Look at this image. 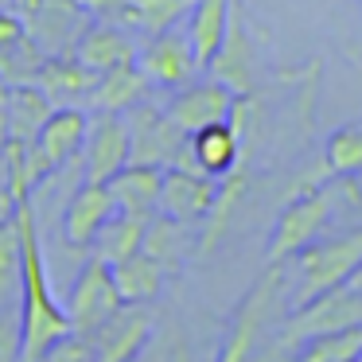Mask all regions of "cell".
Masks as SVG:
<instances>
[{
	"label": "cell",
	"mask_w": 362,
	"mask_h": 362,
	"mask_svg": "<svg viewBox=\"0 0 362 362\" xmlns=\"http://www.w3.org/2000/svg\"><path fill=\"white\" fill-rule=\"evenodd\" d=\"M238 105V94L218 78H195L191 86L175 90L172 102H168V113L175 117V125L183 133H199V129L214 125V121H230Z\"/></svg>",
	"instance_id": "obj_13"
},
{
	"label": "cell",
	"mask_w": 362,
	"mask_h": 362,
	"mask_svg": "<svg viewBox=\"0 0 362 362\" xmlns=\"http://www.w3.org/2000/svg\"><path fill=\"white\" fill-rule=\"evenodd\" d=\"M40 362H94V346H90L86 335H74V331H71V335L59 339V343L51 346Z\"/></svg>",
	"instance_id": "obj_35"
},
{
	"label": "cell",
	"mask_w": 362,
	"mask_h": 362,
	"mask_svg": "<svg viewBox=\"0 0 362 362\" xmlns=\"http://www.w3.org/2000/svg\"><path fill=\"white\" fill-rule=\"evenodd\" d=\"M20 230V250H24V288H20V327H24V354L20 362H40L59 339L71 335V320L66 308L51 292L47 276V257L40 245V226H35V206L32 199L16 203L12 211Z\"/></svg>",
	"instance_id": "obj_1"
},
{
	"label": "cell",
	"mask_w": 362,
	"mask_h": 362,
	"mask_svg": "<svg viewBox=\"0 0 362 362\" xmlns=\"http://www.w3.org/2000/svg\"><path fill=\"white\" fill-rule=\"evenodd\" d=\"M78 4H82V8H86L94 20H105V24H121V28H125L129 0H78Z\"/></svg>",
	"instance_id": "obj_36"
},
{
	"label": "cell",
	"mask_w": 362,
	"mask_h": 362,
	"mask_svg": "<svg viewBox=\"0 0 362 362\" xmlns=\"http://www.w3.org/2000/svg\"><path fill=\"white\" fill-rule=\"evenodd\" d=\"M346 191H362L358 183H354V175H331L320 187L292 195L288 203H284L276 226H273V238H269V250H265V265H284V261L296 257L300 250H308V245L323 234V226L335 218L339 195H346Z\"/></svg>",
	"instance_id": "obj_3"
},
{
	"label": "cell",
	"mask_w": 362,
	"mask_h": 362,
	"mask_svg": "<svg viewBox=\"0 0 362 362\" xmlns=\"http://www.w3.org/2000/svg\"><path fill=\"white\" fill-rule=\"evenodd\" d=\"M191 4H195V0H129L125 28L129 32H141V35L172 32V28L187 24Z\"/></svg>",
	"instance_id": "obj_26"
},
{
	"label": "cell",
	"mask_w": 362,
	"mask_h": 362,
	"mask_svg": "<svg viewBox=\"0 0 362 362\" xmlns=\"http://www.w3.org/2000/svg\"><path fill=\"white\" fill-rule=\"evenodd\" d=\"M125 304L117 292V281H113V265L102 261L98 253H90L82 261L78 276L71 284V296H66V320H71V331L74 335H94L105 320H110L117 308Z\"/></svg>",
	"instance_id": "obj_6"
},
{
	"label": "cell",
	"mask_w": 362,
	"mask_h": 362,
	"mask_svg": "<svg viewBox=\"0 0 362 362\" xmlns=\"http://www.w3.org/2000/svg\"><path fill=\"white\" fill-rule=\"evenodd\" d=\"M4 94H8V86H4V82H0V102H4Z\"/></svg>",
	"instance_id": "obj_39"
},
{
	"label": "cell",
	"mask_w": 362,
	"mask_h": 362,
	"mask_svg": "<svg viewBox=\"0 0 362 362\" xmlns=\"http://www.w3.org/2000/svg\"><path fill=\"white\" fill-rule=\"evenodd\" d=\"M0 8H12V0H0Z\"/></svg>",
	"instance_id": "obj_40"
},
{
	"label": "cell",
	"mask_w": 362,
	"mask_h": 362,
	"mask_svg": "<svg viewBox=\"0 0 362 362\" xmlns=\"http://www.w3.org/2000/svg\"><path fill=\"white\" fill-rule=\"evenodd\" d=\"M136 63L148 74V82L156 90H183L203 74V63L195 59V47L187 40V28H172V32L160 35H144L141 51H136Z\"/></svg>",
	"instance_id": "obj_10"
},
{
	"label": "cell",
	"mask_w": 362,
	"mask_h": 362,
	"mask_svg": "<svg viewBox=\"0 0 362 362\" xmlns=\"http://www.w3.org/2000/svg\"><path fill=\"white\" fill-rule=\"evenodd\" d=\"M144 230H148V218H136V214L117 211L110 222L102 226V234L94 238V253L110 265L133 257V253L144 250Z\"/></svg>",
	"instance_id": "obj_25"
},
{
	"label": "cell",
	"mask_w": 362,
	"mask_h": 362,
	"mask_svg": "<svg viewBox=\"0 0 362 362\" xmlns=\"http://www.w3.org/2000/svg\"><path fill=\"white\" fill-rule=\"evenodd\" d=\"M35 86L51 98L55 110L59 105H78V110H86L90 94H94V86H98V71H90L78 55H51L47 63H43Z\"/></svg>",
	"instance_id": "obj_16"
},
{
	"label": "cell",
	"mask_w": 362,
	"mask_h": 362,
	"mask_svg": "<svg viewBox=\"0 0 362 362\" xmlns=\"http://www.w3.org/2000/svg\"><path fill=\"white\" fill-rule=\"evenodd\" d=\"M152 312L144 304H121L102 327L90 335L94 362H136L152 339Z\"/></svg>",
	"instance_id": "obj_12"
},
{
	"label": "cell",
	"mask_w": 362,
	"mask_h": 362,
	"mask_svg": "<svg viewBox=\"0 0 362 362\" xmlns=\"http://www.w3.org/2000/svg\"><path fill=\"white\" fill-rule=\"evenodd\" d=\"M86 129H90V110H78V105H59L47 117V125L40 129L35 144L47 152V160L55 168L74 164L82 156V144H86Z\"/></svg>",
	"instance_id": "obj_22"
},
{
	"label": "cell",
	"mask_w": 362,
	"mask_h": 362,
	"mask_svg": "<svg viewBox=\"0 0 362 362\" xmlns=\"http://www.w3.org/2000/svg\"><path fill=\"white\" fill-rule=\"evenodd\" d=\"M141 362H195L191 343H187V331H183L175 320L152 327V339L141 351Z\"/></svg>",
	"instance_id": "obj_33"
},
{
	"label": "cell",
	"mask_w": 362,
	"mask_h": 362,
	"mask_svg": "<svg viewBox=\"0 0 362 362\" xmlns=\"http://www.w3.org/2000/svg\"><path fill=\"white\" fill-rule=\"evenodd\" d=\"M125 121H129V136H133V164H152L168 172V168H175L183 160L191 133H183L175 125L168 105H156L148 98V102L133 105L125 113Z\"/></svg>",
	"instance_id": "obj_8"
},
{
	"label": "cell",
	"mask_w": 362,
	"mask_h": 362,
	"mask_svg": "<svg viewBox=\"0 0 362 362\" xmlns=\"http://www.w3.org/2000/svg\"><path fill=\"white\" fill-rule=\"evenodd\" d=\"M358 362H362V358H358Z\"/></svg>",
	"instance_id": "obj_41"
},
{
	"label": "cell",
	"mask_w": 362,
	"mask_h": 362,
	"mask_svg": "<svg viewBox=\"0 0 362 362\" xmlns=\"http://www.w3.org/2000/svg\"><path fill=\"white\" fill-rule=\"evenodd\" d=\"M242 191H245V172H242V168H238V172H230V175H222V180H218V199H214L211 214H206V222H203L199 253H211L214 245H218V238L226 234L230 214H234V206H238V199H242Z\"/></svg>",
	"instance_id": "obj_31"
},
{
	"label": "cell",
	"mask_w": 362,
	"mask_h": 362,
	"mask_svg": "<svg viewBox=\"0 0 362 362\" xmlns=\"http://www.w3.org/2000/svg\"><path fill=\"white\" fill-rule=\"evenodd\" d=\"M24 354V327H20V308L0 312V362H20Z\"/></svg>",
	"instance_id": "obj_34"
},
{
	"label": "cell",
	"mask_w": 362,
	"mask_h": 362,
	"mask_svg": "<svg viewBox=\"0 0 362 362\" xmlns=\"http://www.w3.org/2000/svg\"><path fill=\"white\" fill-rule=\"evenodd\" d=\"M24 288V250H20L16 218H0V312L20 308Z\"/></svg>",
	"instance_id": "obj_27"
},
{
	"label": "cell",
	"mask_w": 362,
	"mask_h": 362,
	"mask_svg": "<svg viewBox=\"0 0 362 362\" xmlns=\"http://www.w3.org/2000/svg\"><path fill=\"white\" fill-rule=\"evenodd\" d=\"M43 63H47V51L32 40V35H20L8 47H0V82L4 86H32L40 78Z\"/></svg>",
	"instance_id": "obj_29"
},
{
	"label": "cell",
	"mask_w": 362,
	"mask_h": 362,
	"mask_svg": "<svg viewBox=\"0 0 362 362\" xmlns=\"http://www.w3.org/2000/svg\"><path fill=\"white\" fill-rule=\"evenodd\" d=\"M164 276H168V269L144 250L113 265V281H117V292L125 304H152L164 292Z\"/></svg>",
	"instance_id": "obj_23"
},
{
	"label": "cell",
	"mask_w": 362,
	"mask_h": 362,
	"mask_svg": "<svg viewBox=\"0 0 362 362\" xmlns=\"http://www.w3.org/2000/svg\"><path fill=\"white\" fill-rule=\"evenodd\" d=\"M253 55H257V47H253V35L242 20V4H234V20H230L226 43H222L218 59H214L206 71H211V78L226 82V86L242 98L253 90Z\"/></svg>",
	"instance_id": "obj_18"
},
{
	"label": "cell",
	"mask_w": 362,
	"mask_h": 362,
	"mask_svg": "<svg viewBox=\"0 0 362 362\" xmlns=\"http://www.w3.org/2000/svg\"><path fill=\"white\" fill-rule=\"evenodd\" d=\"M323 160H327L331 175H358L362 172V121L335 129L323 144Z\"/></svg>",
	"instance_id": "obj_32"
},
{
	"label": "cell",
	"mask_w": 362,
	"mask_h": 362,
	"mask_svg": "<svg viewBox=\"0 0 362 362\" xmlns=\"http://www.w3.org/2000/svg\"><path fill=\"white\" fill-rule=\"evenodd\" d=\"M24 35V20L16 16L12 8H0V47H8L12 40Z\"/></svg>",
	"instance_id": "obj_37"
},
{
	"label": "cell",
	"mask_w": 362,
	"mask_h": 362,
	"mask_svg": "<svg viewBox=\"0 0 362 362\" xmlns=\"http://www.w3.org/2000/svg\"><path fill=\"white\" fill-rule=\"evenodd\" d=\"M152 82L148 74L141 71V63H125V66H113V71L98 74V86L90 94V113H129L133 105L148 102L152 98Z\"/></svg>",
	"instance_id": "obj_19"
},
{
	"label": "cell",
	"mask_w": 362,
	"mask_h": 362,
	"mask_svg": "<svg viewBox=\"0 0 362 362\" xmlns=\"http://www.w3.org/2000/svg\"><path fill=\"white\" fill-rule=\"evenodd\" d=\"M281 292H284V265H265V273L238 300L214 362H253V351H257L261 331H265V320H269V308H273V300Z\"/></svg>",
	"instance_id": "obj_4"
},
{
	"label": "cell",
	"mask_w": 362,
	"mask_h": 362,
	"mask_svg": "<svg viewBox=\"0 0 362 362\" xmlns=\"http://www.w3.org/2000/svg\"><path fill=\"white\" fill-rule=\"evenodd\" d=\"M214 199H218V180L203 172H191V168H168L164 172V187H160V214H172V218L187 222H206Z\"/></svg>",
	"instance_id": "obj_15"
},
{
	"label": "cell",
	"mask_w": 362,
	"mask_h": 362,
	"mask_svg": "<svg viewBox=\"0 0 362 362\" xmlns=\"http://www.w3.org/2000/svg\"><path fill=\"white\" fill-rule=\"evenodd\" d=\"M78 164L86 183H110L121 168L133 164V136H129L125 113H90Z\"/></svg>",
	"instance_id": "obj_11"
},
{
	"label": "cell",
	"mask_w": 362,
	"mask_h": 362,
	"mask_svg": "<svg viewBox=\"0 0 362 362\" xmlns=\"http://www.w3.org/2000/svg\"><path fill=\"white\" fill-rule=\"evenodd\" d=\"M362 269V226L339 238H315L308 250L284 261V288H288V308L312 304L315 296L331 288L351 284V276Z\"/></svg>",
	"instance_id": "obj_2"
},
{
	"label": "cell",
	"mask_w": 362,
	"mask_h": 362,
	"mask_svg": "<svg viewBox=\"0 0 362 362\" xmlns=\"http://www.w3.org/2000/svg\"><path fill=\"white\" fill-rule=\"evenodd\" d=\"M351 284H354V288H362V269H358V273L351 276Z\"/></svg>",
	"instance_id": "obj_38"
},
{
	"label": "cell",
	"mask_w": 362,
	"mask_h": 362,
	"mask_svg": "<svg viewBox=\"0 0 362 362\" xmlns=\"http://www.w3.org/2000/svg\"><path fill=\"white\" fill-rule=\"evenodd\" d=\"M362 358V323L343 331H327L308 343H300L292 362H358Z\"/></svg>",
	"instance_id": "obj_30"
},
{
	"label": "cell",
	"mask_w": 362,
	"mask_h": 362,
	"mask_svg": "<svg viewBox=\"0 0 362 362\" xmlns=\"http://www.w3.org/2000/svg\"><path fill=\"white\" fill-rule=\"evenodd\" d=\"M144 253H152L168 273H175L187 257V222L172 218V214H152L148 230H144Z\"/></svg>",
	"instance_id": "obj_28"
},
{
	"label": "cell",
	"mask_w": 362,
	"mask_h": 362,
	"mask_svg": "<svg viewBox=\"0 0 362 362\" xmlns=\"http://www.w3.org/2000/svg\"><path fill=\"white\" fill-rule=\"evenodd\" d=\"M234 4L238 0H195L187 16V40L195 47V59L203 63V71L218 59L222 43H226L230 20H234Z\"/></svg>",
	"instance_id": "obj_20"
},
{
	"label": "cell",
	"mask_w": 362,
	"mask_h": 362,
	"mask_svg": "<svg viewBox=\"0 0 362 362\" xmlns=\"http://www.w3.org/2000/svg\"><path fill=\"white\" fill-rule=\"evenodd\" d=\"M160 187H164V168H152V164H129L110 180L117 211L136 214V218L160 214Z\"/></svg>",
	"instance_id": "obj_21"
},
{
	"label": "cell",
	"mask_w": 362,
	"mask_h": 362,
	"mask_svg": "<svg viewBox=\"0 0 362 362\" xmlns=\"http://www.w3.org/2000/svg\"><path fill=\"white\" fill-rule=\"evenodd\" d=\"M12 12L24 20V32L51 55H74L82 32L90 28V12L78 0H12Z\"/></svg>",
	"instance_id": "obj_5"
},
{
	"label": "cell",
	"mask_w": 362,
	"mask_h": 362,
	"mask_svg": "<svg viewBox=\"0 0 362 362\" xmlns=\"http://www.w3.org/2000/svg\"><path fill=\"white\" fill-rule=\"evenodd\" d=\"M4 113H8V129H12L16 141H35L40 129L47 125V117L55 113V105H51V98L32 82V86H8V94H4Z\"/></svg>",
	"instance_id": "obj_24"
},
{
	"label": "cell",
	"mask_w": 362,
	"mask_h": 362,
	"mask_svg": "<svg viewBox=\"0 0 362 362\" xmlns=\"http://www.w3.org/2000/svg\"><path fill=\"white\" fill-rule=\"evenodd\" d=\"M136 51H141V43H136V35L129 32V28L105 24V20H90V28L82 32L74 55H78L90 71L105 74V71H113V66L136 63Z\"/></svg>",
	"instance_id": "obj_17"
},
{
	"label": "cell",
	"mask_w": 362,
	"mask_h": 362,
	"mask_svg": "<svg viewBox=\"0 0 362 362\" xmlns=\"http://www.w3.org/2000/svg\"><path fill=\"white\" fill-rule=\"evenodd\" d=\"M245 110H250V102L238 98L230 121H214V125L191 133L187 136V152H183V160L175 168H191V172H203V175H211V180H222V175L238 172V168H242Z\"/></svg>",
	"instance_id": "obj_7"
},
{
	"label": "cell",
	"mask_w": 362,
	"mask_h": 362,
	"mask_svg": "<svg viewBox=\"0 0 362 362\" xmlns=\"http://www.w3.org/2000/svg\"><path fill=\"white\" fill-rule=\"evenodd\" d=\"M362 323V288L343 284V288H331L323 296H315L312 304L296 308L288 315L281 331V346H300L315 335H327V331H343V327H358Z\"/></svg>",
	"instance_id": "obj_9"
},
{
	"label": "cell",
	"mask_w": 362,
	"mask_h": 362,
	"mask_svg": "<svg viewBox=\"0 0 362 362\" xmlns=\"http://www.w3.org/2000/svg\"><path fill=\"white\" fill-rule=\"evenodd\" d=\"M117 214L110 183H86L82 180L74 187V195L66 199L63 211V238L71 250H94V238L102 234V226Z\"/></svg>",
	"instance_id": "obj_14"
}]
</instances>
